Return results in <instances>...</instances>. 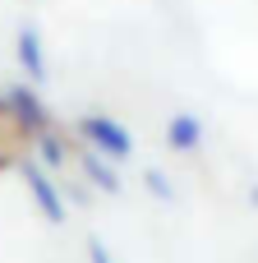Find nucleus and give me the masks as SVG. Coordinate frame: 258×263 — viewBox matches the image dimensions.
<instances>
[{
    "label": "nucleus",
    "mask_w": 258,
    "mask_h": 263,
    "mask_svg": "<svg viewBox=\"0 0 258 263\" xmlns=\"http://www.w3.org/2000/svg\"><path fill=\"white\" fill-rule=\"evenodd\" d=\"M18 176H23V185H28V194H32V203H37V213L46 217V222H65V199H60V190H55V180H51V171L42 166V162H18Z\"/></svg>",
    "instance_id": "f03ea898"
},
{
    "label": "nucleus",
    "mask_w": 258,
    "mask_h": 263,
    "mask_svg": "<svg viewBox=\"0 0 258 263\" xmlns=\"http://www.w3.org/2000/svg\"><path fill=\"white\" fill-rule=\"evenodd\" d=\"M166 143H171L175 153H194V148L203 143V120L189 116V111L171 116V120H166Z\"/></svg>",
    "instance_id": "423d86ee"
},
{
    "label": "nucleus",
    "mask_w": 258,
    "mask_h": 263,
    "mask_svg": "<svg viewBox=\"0 0 258 263\" xmlns=\"http://www.w3.org/2000/svg\"><path fill=\"white\" fill-rule=\"evenodd\" d=\"M5 97H9L14 116H18V125L28 129V139H32V143H37L42 134H51V111H46V102L37 97V88H28V83H14Z\"/></svg>",
    "instance_id": "7ed1b4c3"
},
{
    "label": "nucleus",
    "mask_w": 258,
    "mask_h": 263,
    "mask_svg": "<svg viewBox=\"0 0 258 263\" xmlns=\"http://www.w3.org/2000/svg\"><path fill=\"white\" fill-rule=\"evenodd\" d=\"M88 263H115V254H111L102 240H88Z\"/></svg>",
    "instance_id": "1a4fd4ad"
},
{
    "label": "nucleus",
    "mask_w": 258,
    "mask_h": 263,
    "mask_svg": "<svg viewBox=\"0 0 258 263\" xmlns=\"http://www.w3.org/2000/svg\"><path fill=\"white\" fill-rule=\"evenodd\" d=\"M37 153H42V166H46V171H51V166H60V162H65V143H60V139H55V129H51V134H42V139H37Z\"/></svg>",
    "instance_id": "6e6552de"
},
{
    "label": "nucleus",
    "mask_w": 258,
    "mask_h": 263,
    "mask_svg": "<svg viewBox=\"0 0 258 263\" xmlns=\"http://www.w3.org/2000/svg\"><path fill=\"white\" fill-rule=\"evenodd\" d=\"M254 203H258V190H254Z\"/></svg>",
    "instance_id": "9b49d317"
},
{
    "label": "nucleus",
    "mask_w": 258,
    "mask_h": 263,
    "mask_svg": "<svg viewBox=\"0 0 258 263\" xmlns=\"http://www.w3.org/2000/svg\"><path fill=\"white\" fill-rule=\"evenodd\" d=\"M78 134H83V143H88V153H97V157H106V162H125L129 153H134V134L115 120V116H83L78 120Z\"/></svg>",
    "instance_id": "f257e3e1"
},
{
    "label": "nucleus",
    "mask_w": 258,
    "mask_h": 263,
    "mask_svg": "<svg viewBox=\"0 0 258 263\" xmlns=\"http://www.w3.org/2000/svg\"><path fill=\"white\" fill-rule=\"evenodd\" d=\"M83 171H88V180H92L97 190H106V194H120V176H115V166H111L106 157L88 153V157H83Z\"/></svg>",
    "instance_id": "0eeeda50"
},
{
    "label": "nucleus",
    "mask_w": 258,
    "mask_h": 263,
    "mask_svg": "<svg viewBox=\"0 0 258 263\" xmlns=\"http://www.w3.org/2000/svg\"><path fill=\"white\" fill-rule=\"evenodd\" d=\"M14 55H18V69H23L32 83L46 79V46H42V32H37V28H18V37H14Z\"/></svg>",
    "instance_id": "39448f33"
},
{
    "label": "nucleus",
    "mask_w": 258,
    "mask_h": 263,
    "mask_svg": "<svg viewBox=\"0 0 258 263\" xmlns=\"http://www.w3.org/2000/svg\"><path fill=\"white\" fill-rule=\"evenodd\" d=\"M28 129L18 125V116H14V106H9V97L0 92V171H18V162L28 157Z\"/></svg>",
    "instance_id": "20e7f679"
},
{
    "label": "nucleus",
    "mask_w": 258,
    "mask_h": 263,
    "mask_svg": "<svg viewBox=\"0 0 258 263\" xmlns=\"http://www.w3.org/2000/svg\"><path fill=\"white\" fill-rule=\"evenodd\" d=\"M148 190H152V194H157V199H171V185H162V176H157V171H152V176H148Z\"/></svg>",
    "instance_id": "9d476101"
}]
</instances>
